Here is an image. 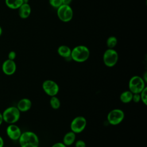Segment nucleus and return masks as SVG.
<instances>
[{
	"instance_id": "obj_1",
	"label": "nucleus",
	"mask_w": 147,
	"mask_h": 147,
	"mask_svg": "<svg viewBox=\"0 0 147 147\" xmlns=\"http://www.w3.org/2000/svg\"><path fill=\"white\" fill-rule=\"evenodd\" d=\"M18 141L21 147H38L39 145V138L37 135L32 131L22 133Z\"/></svg>"
},
{
	"instance_id": "obj_20",
	"label": "nucleus",
	"mask_w": 147,
	"mask_h": 147,
	"mask_svg": "<svg viewBox=\"0 0 147 147\" xmlns=\"http://www.w3.org/2000/svg\"><path fill=\"white\" fill-rule=\"evenodd\" d=\"M141 100L145 105H147V87H145L142 91L140 93Z\"/></svg>"
},
{
	"instance_id": "obj_12",
	"label": "nucleus",
	"mask_w": 147,
	"mask_h": 147,
	"mask_svg": "<svg viewBox=\"0 0 147 147\" xmlns=\"http://www.w3.org/2000/svg\"><path fill=\"white\" fill-rule=\"evenodd\" d=\"M32 106V101L29 99L25 98L20 99L18 102L16 107L20 112H26L30 109Z\"/></svg>"
},
{
	"instance_id": "obj_14",
	"label": "nucleus",
	"mask_w": 147,
	"mask_h": 147,
	"mask_svg": "<svg viewBox=\"0 0 147 147\" xmlns=\"http://www.w3.org/2000/svg\"><path fill=\"white\" fill-rule=\"evenodd\" d=\"M76 139V134L72 131L67 132L63 137V142L67 146H70L72 145Z\"/></svg>"
},
{
	"instance_id": "obj_17",
	"label": "nucleus",
	"mask_w": 147,
	"mask_h": 147,
	"mask_svg": "<svg viewBox=\"0 0 147 147\" xmlns=\"http://www.w3.org/2000/svg\"><path fill=\"white\" fill-rule=\"evenodd\" d=\"M5 5L11 9H18L24 3L23 0H5Z\"/></svg>"
},
{
	"instance_id": "obj_27",
	"label": "nucleus",
	"mask_w": 147,
	"mask_h": 147,
	"mask_svg": "<svg viewBox=\"0 0 147 147\" xmlns=\"http://www.w3.org/2000/svg\"><path fill=\"white\" fill-rule=\"evenodd\" d=\"M4 146V140L3 138L0 136V147H3Z\"/></svg>"
},
{
	"instance_id": "obj_5",
	"label": "nucleus",
	"mask_w": 147,
	"mask_h": 147,
	"mask_svg": "<svg viewBox=\"0 0 147 147\" xmlns=\"http://www.w3.org/2000/svg\"><path fill=\"white\" fill-rule=\"evenodd\" d=\"M125 118L123 111L119 109H114L109 112L107 116L108 122L111 125H117L121 123Z\"/></svg>"
},
{
	"instance_id": "obj_4",
	"label": "nucleus",
	"mask_w": 147,
	"mask_h": 147,
	"mask_svg": "<svg viewBox=\"0 0 147 147\" xmlns=\"http://www.w3.org/2000/svg\"><path fill=\"white\" fill-rule=\"evenodd\" d=\"M145 83L142 77L137 75L133 76L129 81V90L133 94H139L146 87Z\"/></svg>"
},
{
	"instance_id": "obj_10",
	"label": "nucleus",
	"mask_w": 147,
	"mask_h": 147,
	"mask_svg": "<svg viewBox=\"0 0 147 147\" xmlns=\"http://www.w3.org/2000/svg\"><path fill=\"white\" fill-rule=\"evenodd\" d=\"M6 132L8 137L10 140L14 141L18 140L22 133L21 129L15 123L9 124L8 126L6 128Z\"/></svg>"
},
{
	"instance_id": "obj_2",
	"label": "nucleus",
	"mask_w": 147,
	"mask_h": 147,
	"mask_svg": "<svg viewBox=\"0 0 147 147\" xmlns=\"http://www.w3.org/2000/svg\"><path fill=\"white\" fill-rule=\"evenodd\" d=\"M89 56V49L84 45H78L71 50V59L76 62H84L88 59Z\"/></svg>"
},
{
	"instance_id": "obj_9",
	"label": "nucleus",
	"mask_w": 147,
	"mask_h": 147,
	"mask_svg": "<svg viewBox=\"0 0 147 147\" xmlns=\"http://www.w3.org/2000/svg\"><path fill=\"white\" fill-rule=\"evenodd\" d=\"M42 88L48 96H56L59 91V86L56 82L52 80L48 79L43 82Z\"/></svg>"
},
{
	"instance_id": "obj_8",
	"label": "nucleus",
	"mask_w": 147,
	"mask_h": 147,
	"mask_svg": "<svg viewBox=\"0 0 147 147\" xmlns=\"http://www.w3.org/2000/svg\"><path fill=\"white\" fill-rule=\"evenodd\" d=\"M87 125V120L83 116H77L71 121L70 124L71 131L75 134L82 132Z\"/></svg>"
},
{
	"instance_id": "obj_18",
	"label": "nucleus",
	"mask_w": 147,
	"mask_h": 147,
	"mask_svg": "<svg viewBox=\"0 0 147 147\" xmlns=\"http://www.w3.org/2000/svg\"><path fill=\"white\" fill-rule=\"evenodd\" d=\"M49 103L51 107L54 110L59 109L61 105L60 100L56 96H51L49 100Z\"/></svg>"
},
{
	"instance_id": "obj_32",
	"label": "nucleus",
	"mask_w": 147,
	"mask_h": 147,
	"mask_svg": "<svg viewBox=\"0 0 147 147\" xmlns=\"http://www.w3.org/2000/svg\"><path fill=\"white\" fill-rule=\"evenodd\" d=\"M3 147H8V146H3Z\"/></svg>"
},
{
	"instance_id": "obj_26",
	"label": "nucleus",
	"mask_w": 147,
	"mask_h": 147,
	"mask_svg": "<svg viewBox=\"0 0 147 147\" xmlns=\"http://www.w3.org/2000/svg\"><path fill=\"white\" fill-rule=\"evenodd\" d=\"M63 4L64 5H69V4L71 3V2H72V0H61Z\"/></svg>"
},
{
	"instance_id": "obj_30",
	"label": "nucleus",
	"mask_w": 147,
	"mask_h": 147,
	"mask_svg": "<svg viewBox=\"0 0 147 147\" xmlns=\"http://www.w3.org/2000/svg\"><path fill=\"white\" fill-rule=\"evenodd\" d=\"M2 34V29L1 26H0V36H1Z\"/></svg>"
},
{
	"instance_id": "obj_19",
	"label": "nucleus",
	"mask_w": 147,
	"mask_h": 147,
	"mask_svg": "<svg viewBox=\"0 0 147 147\" xmlns=\"http://www.w3.org/2000/svg\"><path fill=\"white\" fill-rule=\"evenodd\" d=\"M117 44V39L115 36H110L106 41V44L109 49H113Z\"/></svg>"
},
{
	"instance_id": "obj_23",
	"label": "nucleus",
	"mask_w": 147,
	"mask_h": 147,
	"mask_svg": "<svg viewBox=\"0 0 147 147\" xmlns=\"http://www.w3.org/2000/svg\"><path fill=\"white\" fill-rule=\"evenodd\" d=\"M132 100L135 102V103H138L141 100V98H140V93L137 94H133V98H132Z\"/></svg>"
},
{
	"instance_id": "obj_22",
	"label": "nucleus",
	"mask_w": 147,
	"mask_h": 147,
	"mask_svg": "<svg viewBox=\"0 0 147 147\" xmlns=\"http://www.w3.org/2000/svg\"><path fill=\"white\" fill-rule=\"evenodd\" d=\"M75 147H86V142L82 140H78L75 142Z\"/></svg>"
},
{
	"instance_id": "obj_21",
	"label": "nucleus",
	"mask_w": 147,
	"mask_h": 147,
	"mask_svg": "<svg viewBox=\"0 0 147 147\" xmlns=\"http://www.w3.org/2000/svg\"><path fill=\"white\" fill-rule=\"evenodd\" d=\"M49 3L51 6L57 9L63 5L61 0H49Z\"/></svg>"
},
{
	"instance_id": "obj_16",
	"label": "nucleus",
	"mask_w": 147,
	"mask_h": 147,
	"mask_svg": "<svg viewBox=\"0 0 147 147\" xmlns=\"http://www.w3.org/2000/svg\"><path fill=\"white\" fill-rule=\"evenodd\" d=\"M133 95V94L130 91H125L122 92L119 96L120 100L123 103H129L132 101Z\"/></svg>"
},
{
	"instance_id": "obj_11",
	"label": "nucleus",
	"mask_w": 147,
	"mask_h": 147,
	"mask_svg": "<svg viewBox=\"0 0 147 147\" xmlns=\"http://www.w3.org/2000/svg\"><path fill=\"white\" fill-rule=\"evenodd\" d=\"M17 69V65L14 60L7 59L3 61L2 65L3 72L8 76L13 75Z\"/></svg>"
},
{
	"instance_id": "obj_29",
	"label": "nucleus",
	"mask_w": 147,
	"mask_h": 147,
	"mask_svg": "<svg viewBox=\"0 0 147 147\" xmlns=\"http://www.w3.org/2000/svg\"><path fill=\"white\" fill-rule=\"evenodd\" d=\"M3 122V117H2V113L0 112V126L2 124Z\"/></svg>"
},
{
	"instance_id": "obj_31",
	"label": "nucleus",
	"mask_w": 147,
	"mask_h": 147,
	"mask_svg": "<svg viewBox=\"0 0 147 147\" xmlns=\"http://www.w3.org/2000/svg\"><path fill=\"white\" fill-rule=\"evenodd\" d=\"M28 0H23L24 3H28Z\"/></svg>"
},
{
	"instance_id": "obj_15",
	"label": "nucleus",
	"mask_w": 147,
	"mask_h": 147,
	"mask_svg": "<svg viewBox=\"0 0 147 147\" xmlns=\"http://www.w3.org/2000/svg\"><path fill=\"white\" fill-rule=\"evenodd\" d=\"M57 53L61 57L64 58H68L71 57V48L67 46V45H60L59 47L57 49Z\"/></svg>"
},
{
	"instance_id": "obj_24",
	"label": "nucleus",
	"mask_w": 147,
	"mask_h": 147,
	"mask_svg": "<svg viewBox=\"0 0 147 147\" xmlns=\"http://www.w3.org/2000/svg\"><path fill=\"white\" fill-rule=\"evenodd\" d=\"M16 57V52L11 51L8 53V59L11 60H14V59Z\"/></svg>"
},
{
	"instance_id": "obj_25",
	"label": "nucleus",
	"mask_w": 147,
	"mask_h": 147,
	"mask_svg": "<svg viewBox=\"0 0 147 147\" xmlns=\"http://www.w3.org/2000/svg\"><path fill=\"white\" fill-rule=\"evenodd\" d=\"M51 147H67L63 142H56L52 145Z\"/></svg>"
},
{
	"instance_id": "obj_13",
	"label": "nucleus",
	"mask_w": 147,
	"mask_h": 147,
	"mask_svg": "<svg viewBox=\"0 0 147 147\" xmlns=\"http://www.w3.org/2000/svg\"><path fill=\"white\" fill-rule=\"evenodd\" d=\"M18 10V15L22 19L27 18L31 13V7L28 3H23Z\"/></svg>"
},
{
	"instance_id": "obj_6",
	"label": "nucleus",
	"mask_w": 147,
	"mask_h": 147,
	"mask_svg": "<svg viewBox=\"0 0 147 147\" xmlns=\"http://www.w3.org/2000/svg\"><path fill=\"white\" fill-rule=\"evenodd\" d=\"M118 54L114 49L108 48L103 53V61L105 65L108 67H114L118 62Z\"/></svg>"
},
{
	"instance_id": "obj_28",
	"label": "nucleus",
	"mask_w": 147,
	"mask_h": 147,
	"mask_svg": "<svg viewBox=\"0 0 147 147\" xmlns=\"http://www.w3.org/2000/svg\"><path fill=\"white\" fill-rule=\"evenodd\" d=\"M146 76H147V72H145L143 76H142V79H144V80L146 83L147 82V78H146Z\"/></svg>"
},
{
	"instance_id": "obj_7",
	"label": "nucleus",
	"mask_w": 147,
	"mask_h": 147,
	"mask_svg": "<svg viewBox=\"0 0 147 147\" xmlns=\"http://www.w3.org/2000/svg\"><path fill=\"white\" fill-rule=\"evenodd\" d=\"M57 14L61 21L67 22L72 20L74 13L69 5L63 4L57 9Z\"/></svg>"
},
{
	"instance_id": "obj_3",
	"label": "nucleus",
	"mask_w": 147,
	"mask_h": 147,
	"mask_svg": "<svg viewBox=\"0 0 147 147\" xmlns=\"http://www.w3.org/2000/svg\"><path fill=\"white\" fill-rule=\"evenodd\" d=\"M2 114L3 122L8 124L16 123L20 119L21 115V112L16 106L7 107Z\"/></svg>"
}]
</instances>
